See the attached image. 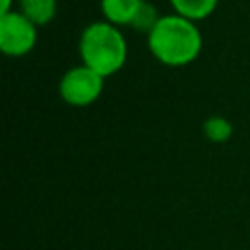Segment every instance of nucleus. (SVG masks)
<instances>
[{"mask_svg": "<svg viewBox=\"0 0 250 250\" xmlns=\"http://www.w3.org/2000/svg\"><path fill=\"white\" fill-rule=\"evenodd\" d=\"M150 55L164 66L180 68L193 62L203 49V35L195 21L178 14H162L146 35Z\"/></svg>", "mask_w": 250, "mask_h": 250, "instance_id": "obj_1", "label": "nucleus"}, {"mask_svg": "<svg viewBox=\"0 0 250 250\" xmlns=\"http://www.w3.org/2000/svg\"><path fill=\"white\" fill-rule=\"evenodd\" d=\"M127 39L121 27L100 20L88 23L78 37L80 62L104 78L119 72L127 62Z\"/></svg>", "mask_w": 250, "mask_h": 250, "instance_id": "obj_2", "label": "nucleus"}, {"mask_svg": "<svg viewBox=\"0 0 250 250\" xmlns=\"http://www.w3.org/2000/svg\"><path fill=\"white\" fill-rule=\"evenodd\" d=\"M105 78L86 64L70 66L59 80V96L72 107H86L100 100Z\"/></svg>", "mask_w": 250, "mask_h": 250, "instance_id": "obj_3", "label": "nucleus"}, {"mask_svg": "<svg viewBox=\"0 0 250 250\" xmlns=\"http://www.w3.org/2000/svg\"><path fill=\"white\" fill-rule=\"evenodd\" d=\"M37 43V25L21 12L12 10L0 14V51L6 57H23Z\"/></svg>", "mask_w": 250, "mask_h": 250, "instance_id": "obj_4", "label": "nucleus"}, {"mask_svg": "<svg viewBox=\"0 0 250 250\" xmlns=\"http://www.w3.org/2000/svg\"><path fill=\"white\" fill-rule=\"evenodd\" d=\"M145 0H100V12L105 21L121 27L131 25Z\"/></svg>", "mask_w": 250, "mask_h": 250, "instance_id": "obj_5", "label": "nucleus"}, {"mask_svg": "<svg viewBox=\"0 0 250 250\" xmlns=\"http://www.w3.org/2000/svg\"><path fill=\"white\" fill-rule=\"evenodd\" d=\"M18 12H21L37 27L47 25L55 20L59 4L57 0H18Z\"/></svg>", "mask_w": 250, "mask_h": 250, "instance_id": "obj_6", "label": "nucleus"}, {"mask_svg": "<svg viewBox=\"0 0 250 250\" xmlns=\"http://www.w3.org/2000/svg\"><path fill=\"white\" fill-rule=\"evenodd\" d=\"M172 6V12L191 20V21H201L205 18H209L215 8L219 6V0H168Z\"/></svg>", "mask_w": 250, "mask_h": 250, "instance_id": "obj_7", "label": "nucleus"}, {"mask_svg": "<svg viewBox=\"0 0 250 250\" xmlns=\"http://www.w3.org/2000/svg\"><path fill=\"white\" fill-rule=\"evenodd\" d=\"M201 129H203L205 139L211 141V143H217V145L227 143L232 137V133H234V125L230 123V119H227L223 115H211V117H207L203 121V127Z\"/></svg>", "mask_w": 250, "mask_h": 250, "instance_id": "obj_8", "label": "nucleus"}, {"mask_svg": "<svg viewBox=\"0 0 250 250\" xmlns=\"http://www.w3.org/2000/svg\"><path fill=\"white\" fill-rule=\"evenodd\" d=\"M162 14H158L156 12V8L150 4V2H143V6L139 8V12H137V16L133 18V21H131V25L129 27H133L135 31H139V33H145V35H148L150 33V29L156 25V21H158V18H160Z\"/></svg>", "mask_w": 250, "mask_h": 250, "instance_id": "obj_9", "label": "nucleus"}, {"mask_svg": "<svg viewBox=\"0 0 250 250\" xmlns=\"http://www.w3.org/2000/svg\"><path fill=\"white\" fill-rule=\"evenodd\" d=\"M16 4H18V0H2L0 2V14H8V12L16 10Z\"/></svg>", "mask_w": 250, "mask_h": 250, "instance_id": "obj_10", "label": "nucleus"}]
</instances>
